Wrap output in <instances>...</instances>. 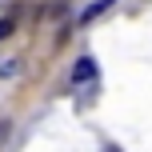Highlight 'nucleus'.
I'll return each mask as SVG.
<instances>
[{"mask_svg": "<svg viewBox=\"0 0 152 152\" xmlns=\"http://www.w3.org/2000/svg\"><path fill=\"white\" fill-rule=\"evenodd\" d=\"M112 4H116V0H96V4H88V8L80 12V24H92L96 16H104V12H108Z\"/></svg>", "mask_w": 152, "mask_h": 152, "instance_id": "1", "label": "nucleus"}, {"mask_svg": "<svg viewBox=\"0 0 152 152\" xmlns=\"http://www.w3.org/2000/svg\"><path fill=\"white\" fill-rule=\"evenodd\" d=\"M92 76H96V64H92L88 56H84V60H76V68H72V80H76V84H88Z\"/></svg>", "mask_w": 152, "mask_h": 152, "instance_id": "2", "label": "nucleus"}, {"mask_svg": "<svg viewBox=\"0 0 152 152\" xmlns=\"http://www.w3.org/2000/svg\"><path fill=\"white\" fill-rule=\"evenodd\" d=\"M12 32H16V20H12V16H4V20H0V40H8Z\"/></svg>", "mask_w": 152, "mask_h": 152, "instance_id": "3", "label": "nucleus"}]
</instances>
